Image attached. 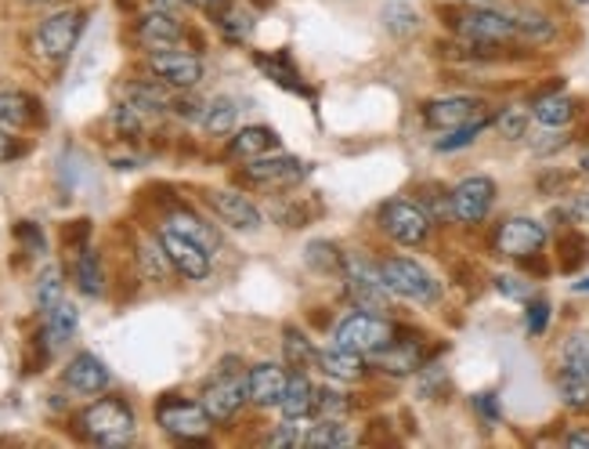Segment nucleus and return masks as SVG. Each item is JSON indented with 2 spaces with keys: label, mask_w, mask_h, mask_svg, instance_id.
Here are the masks:
<instances>
[{
  "label": "nucleus",
  "mask_w": 589,
  "mask_h": 449,
  "mask_svg": "<svg viewBox=\"0 0 589 449\" xmlns=\"http://www.w3.org/2000/svg\"><path fill=\"white\" fill-rule=\"evenodd\" d=\"M550 326V302H531L528 305V334L539 337Z\"/></svg>",
  "instance_id": "nucleus-44"
},
{
  "label": "nucleus",
  "mask_w": 589,
  "mask_h": 449,
  "mask_svg": "<svg viewBox=\"0 0 589 449\" xmlns=\"http://www.w3.org/2000/svg\"><path fill=\"white\" fill-rule=\"evenodd\" d=\"M188 4H196L203 11H210V16H221V11L228 8V0H188Z\"/></svg>",
  "instance_id": "nucleus-52"
},
{
  "label": "nucleus",
  "mask_w": 589,
  "mask_h": 449,
  "mask_svg": "<svg viewBox=\"0 0 589 449\" xmlns=\"http://www.w3.org/2000/svg\"><path fill=\"white\" fill-rule=\"evenodd\" d=\"M531 113H536L542 127H565L575 120V99H568V94H542Z\"/></svg>",
  "instance_id": "nucleus-28"
},
{
  "label": "nucleus",
  "mask_w": 589,
  "mask_h": 449,
  "mask_svg": "<svg viewBox=\"0 0 589 449\" xmlns=\"http://www.w3.org/2000/svg\"><path fill=\"white\" fill-rule=\"evenodd\" d=\"M265 442L276 446V449H290V446H304V435H297L293 425H282L279 431H271Z\"/></svg>",
  "instance_id": "nucleus-47"
},
{
  "label": "nucleus",
  "mask_w": 589,
  "mask_h": 449,
  "mask_svg": "<svg viewBox=\"0 0 589 449\" xmlns=\"http://www.w3.org/2000/svg\"><path fill=\"white\" fill-rule=\"evenodd\" d=\"M565 214L571 217V222H586L589 225V193H575L571 203L565 207Z\"/></svg>",
  "instance_id": "nucleus-49"
},
{
  "label": "nucleus",
  "mask_w": 589,
  "mask_h": 449,
  "mask_svg": "<svg viewBox=\"0 0 589 449\" xmlns=\"http://www.w3.org/2000/svg\"><path fill=\"white\" fill-rule=\"evenodd\" d=\"M159 243H163V251H167L174 272H182L185 279H196L199 283V279L210 276V251L203 247V243L188 239L182 233H174V228H167V225H163Z\"/></svg>",
  "instance_id": "nucleus-13"
},
{
  "label": "nucleus",
  "mask_w": 589,
  "mask_h": 449,
  "mask_svg": "<svg viewBox=\"0 0 589 449\" xmlns=\"http://www.w3.org/2000/svg\"><path fill=\"white\" fill-rule=\"evenodd\" d=\"M84 25H87V11H80V8L54 11V16L40 22L37 33H33L37 54H40V59H48V62L70 59L73 48L80 44V33H84Z\"/></svg>",
  "instance_id": "nucleus-4"
},
{
  "label": "nucleus",
  "mask_w": 589,
  "mask_h": 449,
  "mask_svg": "<svg viewBox=\"0 0 589 449\" xmlns=\"http://www.w3.org/2000/svg\"><path fill=\"white\" fill-rule=\"evenodd\" d=\"M517 37L525 40H554V22L542 16H517Z\"/></svg>",
  "instance_id": "nucleus-40"
},
{
  "label": "nucleus",
  "mask_w": 589,
  "mask_h": 449,
  "mask_svg": "<svg viewBox=\"0 0 589 449\" xmlns=\"http://www.w3.org/2000/svg\"><path fill=\"white\" fill-rule=\"evenodd\" d=\"M474 406H477V414H482V417L488 420V425H499V399L492 396V391H485V396H477Z\"/></svg>",
  "instance_id": "nucleus-48"
},
{
  "label": "nucleus",
  "mask_w": 589,
  "mask_h": 449,
  "mask_svg": "<svg viewBox=\"0 0 589 449\" xmlns=\"http://www.w3.org/2000/svg\"><path fill=\"white\" fill-rule=\"evenodd\" d=\"M383 25H388L391 33H416L420 30V19H416V11L413 8H405V4H388L383 8Z\"/></svg>",
  "instance_id": "nucleus-39"
},
{
  "label": "nucleus",
  "mask_w": 589,
  "mask_h": 449,
  "mask_svg": "<svg viewBox=\"0 0 589 449\" xmlns=\"http://www.w3.org/2000/svg\"><path fill=\"white\" fill-rule=\"evenodd\" d=\"M282 356H286V366H290V370H297V374H308L311 366L319 363V351H314V345L297 330V326H286V334H282Z\"/></svg>",
  "instance_id": "nucleus-26"
},
{
  "label": "nucleus",
  "mask_w": 589,
  "mask_h": 449,
  "mask_svg": "<svg viewBox=\"0 0 589 449\" xmlns=\"http://www.w3.org/2000/svg\"><path fill=\"white\" fill-rule=\"evenodd\" d=\"M167 228H174V233H182V236H188V239L203 243V247H207L210 254H214L217 247H221V239H217L214 228H210V225H203L192 211H182V207L170 211V214H167Z\"/></svg>",
  "instance_id": "nucleus-27"
},
{
  "label": "nucleus",
  "mask_w": 589,
  "mask_h": 449,
  "mask_svg": "<svg viewBox=\"0 0 589 449\" xmlns=\"http://www.w3.org/2000/svg\"><path fill=\"white\" fill-rule=\"evenodd\" d=\"M340 272H344V287H348L354 305H359L362 312H376V316H388L391 290H388V283L380 279V268L362 262L359 254H348L344 265H340Z\"/></svg>",
  "instance_id": "nucleus-7"
},
{
  "label": "nucleus",
  "mask_w": 589,
  "mask_h": 449,
  "mask_svg": "<svg viewBox=\"0 0 589 449\" xmlns=\"http://www.w3.org/2000/svg\"><path fill=\"white\" fill-rule=\"evenodd\" d=\"M59 302H62V272L54 265H48L44 272H40V283H37V305L48 316Z\"/></svg>",
  "instance_id": "nucleus-34"
},
{
  "label": "nucleus",
  "mask_w": 589,
  "mask_h": 449,
  "mask_svg": "<svg viewBox=\"0 0 589 449\" xmlns=\"http://www.w3.org/2000/svg\"><path fill=\"white\" fill-rule=\"evenodd\" d=\"M203 410L210 414L214 425H225L231 420L246 402V374L239 370V359H225L217 366L214 380H207V388H203Z\"/></svg>",
  "instance_id": "nucleus-2"
},
{
  "label": "nucleus",
  "mask_w": 589,
  "mask_h": 449,
  "mask_svg": "<svg viewBox=\"0 0 589 449\" xmlns=\"http://www.w3.org/2000/svg\"><path fill=\"white\" fill-rule=\"evenodd\" d=\"M354 439L348 435L344 420H322V425H314L308 435H304V446L311 449H337V446H351Z\"/></svg>",
  "instance_id": "nucleus-32"
},
{
  "label": "nucleus",
  "mask_w": 589,
  "mask_h": 449,
  "mask_svg": "<svg viewBox=\"0 0 589 449\" xmlns=\"http://www.w3.org/2000/svg\"><path fill=\"white\" fill-rule=\"evenodd\" d=\"M156 420H159V428L167 435H174L177 442H203L207 439V431L214 428V420H210L207 410H203V402H192V399H182V396L159 399Z\"/></svg>",
  "instance_id": "nucleus-6"
},
{
  "label": "nucleus",
  "mask_w": 589,
  "mask_h": 449,
  "mask_svg": "<svg viewBox=\"0 0 589 449\" xmlns=\"http://www.w3.org/2000/svg\"><path fill=\"white\" fill-rule=\"evenodd\" d=\"M448 200H452L456 222L477 225V222H485L492 203H496V182L485 178V174H474V178H463L456 188H452Z\"/></svg>",
  "instance_id": "nucleus-11"
},
{
  "label": "nucleus",
  "mask_w": 589,
  "mask_h": 449,
  "mask_svg": "<svg viewBox=\"0 0 589 449\" xmlns=\"http://www.w3.org/2000/svg\"><path fill=\"white\" fill-rule=\"evenodd\" d=\"M11 156H19V145L8 139V134H4V127H0V163H8Z\"/></svg>",
  "instance_id": "nucleus-51"
},
{
  "label": "nucleus",
  "mask_w": 589,
  "mask_h": 449,
  "mask_svg": "<svg viewBox=\"0 0 589 449\" xmlns=\"http://www.w3.org/2000/svg\"><path fill=\"white\" fill-rule=\"evenodd\" d=\"M207 203H210L214 214L221 217L228 228H242V233H254V228L260 225V211L242 193H231V188H210Z\"/></svg>",
  "instance_id": "nucleus-18"
},
{
  "label": "nucleus",
  "mask_w": 589,
  "mask_h": 449,
  "mask_svg": "<svg viewBox=\"0 0 589 449\" xmlns=\"http://www.w3.org/2000/svg\"><path fill=\"white\" fill-rule=\"evenodd\" d=\"M236 116H239L236 102H231V99H214V102L203 105V131L221 139V134L236 131Z\"/></svg>",
  "instance_id": "nucleus-30"
},
{
  "label": "nucleus",
  "mask_w": 589,
  "mask_h": 449,
  "mask_svg": "<svg viewBox=\"0 0 589 449\" xmlns=\"http://www.w3.org/2000/svg\"><path fill=\"white\" fill-rule=\"evenodd\" d=\"M485 124H488V120L482 116V120H474V124H463V127H452L448 134H445V139H437V153H456V149H463V145H471L474 139H477V134H482L485 131Z\"/></svg>",
  "instance_id": "nucleus-37"
},
{
  "label": "nucleus",
  "mask_w": 589,
  "mask_h": 449,
  "mask_svg": "<svg viewBox=\"0 0 589 449\" xmlns=\"http://www.w3.org/2000/svg\"><path fill=\"white\" fill-rule=\"evenodd\" d=\"M286 388H290V370L279 363H257L246 370V399L254 406H279Z\"/></svg>",
  "instance_id": "nucleus-16"
},
{
  "label": "nucleus",
  "mask_w": 589,
  "mask_h": 449,
  "mask_svg": "<svg viewBox=\"0 0 589 449\" xmlns=\"http://www.w3.org/2000/svg\"><path fill=\"white\" fill-rule=\"evenodd\" d=\"M308 262L311 265H330V268H340V265H344V257H340L337 251H333V243H314V247L308 251Z\"/></svg>",
  "instance_id": "nucleus-46"
},
{
  "label": "nucleus",
  "mask_w": 589,
  "mask_h": 449,
  "mask_svg": "<svg viewBox=\"0 0 589 449\" xmlns=\"http://www.w3.org/2000/svg\"><path fill=\"white\" fill-rule=\"evenodd\" d=\"M482 116H485V102L471 99V94H448V99H431L423 105V124L434 131L474 124V120H482Z\"/></svg>",
  "instance_id": "nucleus-12"
},
{
  "label": "nucleus",
  "mask_w": 589,
  "mask_h": 449,
  "mask_svg": "<svg viewBox=\"0 0 589 449\" xmlns=\"http://www.w3.org/2000/svg\"><path fill=\"white\" fill-rule=\"evenodd\" d=\"M87 236H91V222H87V217H76L73 225H65V228H62V239H65V247H76V251H84V247H87Z\"/></svg>",
  "instance_id": "nucleus-42"
},
{
  "label": "nucleus",
  "mask_w": 589,
  "mask_h": 449,
  "mask_svg": "<svg viewBox=\"0 0 589 449\" xmlns=\"http://www.w3.org/2000/svg\"><path fill=\"white\" fill-rule=\"evenodd\" d=\"M546 247V228L536 217H506L496 228V251L506 257H531Z\"/></svg>",
  "instance_id": "nucleus-14"
},
{
  "label": "nucleus",
  "mask_w": 589,
  "mask_h": 449,
  "mask_svg": "<svg viewBox=\"0 0 589 449\" xmlns=\"http://www.w3.org/2000/svg\"><path fill=\"white\" fill-rule=\"evenodd\" d=\"M16 239H19L30 254H40V251H44V233H40V228H37L33 222H19V225H16Z\"/></svg>",
  "instance_id": "nucleus-43"
},
{
  "label": "nucleus",
  "mask_w": 589,
  "mask_h": 449,
  "mask_svg": "<svg viewBox=\"0 0 589 449\" xmlns=\"http://www.w3.org/2000/svg\"><path fill=\"white\" fill-rule=\"evenodd\" d=\"M40 120V105L25 91H0V127L4 131H30Z\"/></svg>",
  "instance_id": "nucleus-20"
},
{
  "label": "nucleus",
  "mask_w": 589,
  "mask_h": 449,
  "mask_svg": "<svg viewBox=\"0 0 589 449\" xmlns=\"http://www.w3.org/2000/svg\"><path fill=\"white\" fill-rule=\"evenodd\" d=\"M319 366L333 380H348V385H351V380H362V374H365L359 351H348V348H340V345L319 351Z\"/></svg>",
  "instance_id": "nucleus-25"
},
{
  "label": "nucleus",
  "mask_w": 589,
  "mask_h": 449,
  "mask_svg": "<svg viewBox=\"0 0 589 449\" xmlns=\"http://www.w3.org/2000/svg\"><path fill=\"white\" fill-rule=\"evenodd\" d=\"M30 4H51V0H30Z\"/></svg>",
  "instance_id": "nucleus-55"
},
{
  "label": "nucleus",
  "mask_w": 589,
  "mask_h": 449,
  "mask_svg": "<svg viewBox=\"0 0 589 449\" xmlns=\"http://www.w3.org/2000/svg\"><path fill=\"white\" fill-rule=\"evenodd\" d=\"M376 366L383 374H394V377H405V374H416L423 366V345L413 341V337H405V341H394L388 348L376 351Z\"/></svg>",
  "instance_id": "nucleus-21"
},
{
  "label": "nucleus",
  "mask_w": 589,
  "mask_h": 449,
  "mask_svg": "<svg viewBox=\"0 0 589 449\" xmlns=\"http://www.w3.org/2000/svg\"><path fill=\"white\" fill-rule=\"evenodd\" d=\"M276 149H279V134L271 127H242L239 134H231L228 153L242 156V160H254V156L276 153Z\"/></svg>",
  "instance_id": "nucleus-24"
},
{
  "label": "nucleus",
  "mask_w": 589,
  "mask_h": 449,
  "mask_svg": "<svg viewBox=\"0 0 589 449\" xmlns=\"http://www.w3.org/2000/svg\"><path fill=\"white\" fill-rule=\"evenodd\" d=\"M351 410V402L344 391L337 388H319V399H314V414H319L322 420H344Z\"/></svg>",
  "instance_id": "nucleus-36"
},
{
  "label": "nucleus",
  "mask_w": 589,
  "mask_h": 449,
  "mask_svg": "<svg viewBox=\"0 0 589 449\" xmlns=\"http://www.w3.org/2000/svg\"><path fill=\"white\" fill-rule=\"evenodd\" d=\"M575 294H589V279H582V283H575V287H571Z\"/></svg>",
  "instance_id": "nucleus-54"
},
{
  "label": "nucleus",
  "mask_w": 589,
  "mask_h": 449,
  "mask_svg": "<svg viewBox=\"0 0 589 449\" xmlns=\"http://www.w3.org/2000/svg\"><path fill=\"white\" fill-rule=\"evenodd\" d=\"M456 33L471 44H506L517 37V19L496 8H471L456 19Z\"/></svg>",
  "instance_id": "nucleus-9"
},
{
  "label": "nucleus",
  "mask_w": 589,
  "mask_h": 449,
  "mask_svg": "<svg viewBox=\"0 0 589 449\" xmlns=\"http://www.w3.org/2000/svg\"><path fill=\"white\" fill-rule=\"evenodd\" d=\"M80 435H87L99 446H127L134 435V410L123 399H99L76 417Z\"/></svg>",
  "instance_id": "nucleus-1"
},
{
  "label": "nucleus",
  "mask_w": 589,
  "mask_h": 449,
  "mask_svg": "<svg viewBox=\"0 0 589 449\" xmlns=\"http://www.w3.org/2000/svg\"><path fill=\"white\" fill-rule=\"evenodd\" d=\"M496 287L506 297H528V283H520L517 276H496Z\"/></svg>",
  "instance_id": "nucleus-50"
},
{
  "label": "nucleus",
  "mask_w": 589,
  "mask_h": 449,
  "mask_svg": "<svg viewBox=\"0 0 589 449\" xmlns=\"http://www.w3.org/2000/svg\"><path fill=\"white\" fill-rule=\"evenodd\" d=\"M557 391H560V402L568 406V410H589V370L579 363H565L557 374Z\"/></svg>",
  "instance_id": "nucleus-23"
},
{
  "label": "nucleus",
  "mask_w": 589,
  "mask_h": 449,
  "mask_svg": "<svg viewBox=\"0 0 589 449\" xmlns=\"http://www.w3.org/2000/svg\"><path fill=\"white\" fill-rule=\"evenodd\" d=\"M108 370L99 356H91V351H80V356L65 366V388L76 391V396H99V391L108 388Z\"/></svg>",
  "instance_id": "nucleus-19"
},
{
  "label": "nucleus",
  "mask_w": 589,
  "mask_h": 449,
  "mask_svg": "<svg viewBox=\"0 0 589 449\" xmlns=\"http://www.w3.org/2000/svg\"><path fill=\"white\" fill-rule=\"evenodd\" d=\"M76 287L84 290L87 297H99L105 290V272H102V257L99 251L84 247L76 257Z\"/></svg>",
  "instance_id": "nucleus-29"
},
{
  "label": "nucleus",
  "mask_w": 589,
  "mask_h": 449,
  "mask_svg": "<svg viewBox=\"0 0 589 449\" xmlns=\"http://www.w3.org/2000/svg\"><path fill=\"white\" fill-rule=\"evenodd\" d=\"M496 127L506 142H517V139H525L528 134V113L520 105H510V109H503V113L496 116Z\"/></svg>",
  "instance_id": "nucleus-38"
},
{
  "label": "nucleus",
  "mask_w": 589,
  "mask_h": 449,
  "mask_svg": "<svg viewBox=\"0 0 589 449\" xmlns=\"http://www.w3.org/2000/svg\"><path fill=\"white\" fill-rule=\"evenodd\" d=\"M148 70L159 76V84L177 88V91L196 88L203 80V62L188 51H156L153 59H148Z\"/></svg>",
  "instance_id": "nucleus-15"
},
{
  "label": "nucleus",
  "mask_w": 589,
  "mask_h": 449,
  "mask_svg": "<svg viewBox=\"0 0 589 449\" xmlns=\"http://www.w3.org/2000/svg\"><path fill=\"white\" fill-rule=\"evenodd\" d=\"M142 262H145V272L153 279H163V276H167V268H174L167 251H163V243H145V247H142Z\"/></svg>",
  "instance_id": "nucleus-41"
},
{
  "label": "nucleus",
  "mask_w": 589,
  "mask_h": 449,
  "mask_svg": "<svg viewBox=\"0 0 589 449\" xmlns=\"http://www.w3.org/2000/svg\"><path fill=\"white\" fill-rule=\"evenodd\" d=\"M565 363H579L589 370V334H575L565 345Z\"/></svg>",
  "instance_id": "nucleus-45"
},
{
  "label": "nucleus",
  "mask_w": 589,
  "mask_h": 449,
  "mask_svg": "<svg viewBox=\"0 0 589 449\" xmlns=\"http://www.w3.org/2000/svg\"><path fill=\"white\" fill-rule=\"evenodd\" d=\"M579 4H589V0H579Z\"/></svg>",
  "instance_id": "nucleus-57"
},
{
  "label": "nucleus",
  "mask_w": 589,
  "mask_h": 449,
  "mask_svg": "<svg viewBox=\"0 0 589 449\" xmlns=\"http://www.w3.org/2000/svg\"><path fill=\"white\" fill-rule=\"evenodd\" d=\"M138 44L142 48H148V51H174L177 44L185 40V25L177 22L170 11H163V8H156V11H148V16H142L138 19Z\"/></svg>",
  "instance_id": "nucleus-17"
},
{
  "label": "nucleus",
  "mask_w": 589,
  "mask_h": 449,
  "mask_svg": "<svg viewBox=\"0 0 589 449\" xmlns=\"http://www.w3.org/2000/svg\"><path fill=\"white\" fill-rule=\"evenodd\" d=\"M311 163H304L300 156L290 153H265V156H254L246 163V178L254 185H265V188H286V185H300L308 178Z\"/></svg>",
  "instance_id": "nucleus-10"
},
{
  "label": "nucleus",
  "mask_w": 589,
  "mask_h": 449,
  "mask_svg": "<svg viewBox=\"0 0 589 449\" xmlns=\"http://www.w3.org/2000/svg\"><path fill=\"white\" fill-rule=\"evenodd\" d=\"M565 446H579V449H589V431H568L565 435Z\"/></svg>",
  "instance_id": "nucleus-53"
},
{
  "label": "nucleus",
  "mask_w": 589,
  "mask_h": 449,
  "mask_svg": "<svg viewBox=\"0 0 589 449\" xmlns=\"http://www.w3.org/2000/svg\"><path fill=\"white\" fill-rule=\"evenodd\" d=\"M217 25H221V33H225V40H231V44H239V40H246L250 37V30H254V19L246 16L242 8H225L221 16H217Z\"/></svg>",
  "instance_id": "nucleus-35"
},
{
  "label": "nucleus",
  "mask_w": 589,
  "mask_h": 449,
  "mask_svg": "<svg viewBox=\"0 0 589 449\" xmlns=\"http://www.w3.org/2000/svg\"><path fill=\"white\" fill-rule=\"evenodd\" d=\"M471 4H485V0H471Z\"/></svg>",
  "instance_id": "nucleus-56"
},
{
  "label": "nucleus",
  "mask_w": 589,
  "mask_h": 449,
  "mask_svg": "<svg viewBox=\"0 0 589 449\" xmlns=\"http://www.w3.org/2000/svg\"><path fill=\"white\" fill-rule=\"evenodd\" d=\"M376 268L391 294L409 297V302H416V305H434L437 297H442L437 279L420 262H413V257H383Z\"/></svg>",
  "instance_id": "nucleus-3"
},
{
  "label": "nucleus",
  "mask_w": 589,
  "mask_h": 449,
  "mask_svg": "<svg viewBox=\"0 0 589 449\" xmlns=\"http://www.w3.org/2000/svg\"><path fill=\"white\" fill-rule=\"evenodd\" d=\"M127 105H134L138 113H163L170 102L156 84H127Z\"/></svg>",
  "instance_id": "nucleus-33"
},
{
  "label": "nucleus",
  "mask_w": 589,
  "mask_h": 449,
  "mask_svg": "<svg viewBox=\"0 0 589 449\" xmlns=\"http://www.w3.org/2000/svg\"><path fill=\"white\" fill-rule=\"evenodd\" d=\"M314 399H319V388L311 385L308 374H290V388H286V396L279 402V410L286 420H304L308 414H314Z\"/></svg>",
  "instance_id": "nucleus-22"
},
{
  "label": "nucleus",
  "mask_w": 589,
  "mask_h": 449,
  "mask_svg": "<svg viewBox=\"0 0 589 449\" xmlns=\"http://www.w3.org/2000/svg\"><path fill=\"white\" fill-rule=\"evenodd\" d=\"M394 337H399V330L383 316H376V312H354L344 323H337L333 345L359 351V356H376V351L388 348Z\"/></svg>",
  "instance_id": "nucleus-5"
},
{
  "label": "nucleus",
  "mask_w": 589,
  "mask_h": 449,
  "mask_svg": "<svg viewBox=\"0 0 589 449\" xmlns=\"http://www.w3.org/2000/svg\"><path fill=\"white\" fill-rule=\"evenodd\" d=\"M76 323H80V316H76V305H70V302H59L51 312H48V337H51V348H59V345H65L70 337L76 334Z\"/></svg>",
  "instance_id": "nucleus-31"
},
{
  "label": "nucleus",
  "mask_w": 589,
  "mask_h": 449,
  "mask_svg": "<svg viewBox=\"0 0 589 449\" xmlns=\"http://www.w3.org/2000/svg\"><path fill=\"white\" fill-rule=\"evenodd\" d=\"M380 228L402 247H420L431 236V214L413 200H388L380 207Z\"/></svg>",
  "instance_id": "nucleus-8"
}]
</instances>
